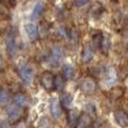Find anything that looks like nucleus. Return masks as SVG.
Instances as JSON below:
<instances>
[{
	"mask_svg": "<svg viewBox=\"0 0 128 128\" xmlns=\"http://www.w3.org/2000/svg\"><path fill=\"white\" fill-rule=\"evenodd\" d=\"M116 81V72L114 68H109L106 73V79H104V82H106L108 86H111L114 82Z\"/></svg>",
	"mask_w": 128,
	"mask_h": 128,
	"instance_id": "obj_19",
	"label": "nucleus"
},
{
	"mask_svg": "<svg viewBox=\"0 0 128 128\" xmlns=\"http://www.w3.org/2000/svg\"><path fill=\"white\" fill-rule=\"evenodd\" d=\"M86 114H88L91 118L96 116V107L93 104H88L86 107Z\"/></svg>",
	"mask_w": 128,
	"mask_h": 128,
	"instance_id": "obj_21",
	"label": "nucleus"
},
{
	"mask_svg": "<svg viewBox=\"0 0 128 128\" xmlns=\"http://www.w3.org/2000/svg\"><path fill=\"white\" fill-rule=\"evenodd\" d=\"M79 112L74 109H70L66 114V122H68V127H75L78 124V120H79Z\"/></svg>",
	"mask_w": 128,
	"mask_h": 128,
	"instance_id": "obj_7",
	"label": "nucleus"
},
{
	"mask_svg": "<svg viewBox=\"0 0 128 128\" xmlns=\"http://www.w3.org/2000/svg\"><path fill=\"white\" fill-rule=\"evenodd\" d=\"M18 75L25 84H29L33 79V70L27 64H22L18 68Z\"/></svg>",
	"mask_w": 128,
	"mask_h": 128,
	"instance_id": "obj_2",
	"label": "nucleus"
},
{
	"mask_svg": "<svg viewBox=\"0 0 128 128\" xmlns=\"http://www.w3.org/2000/svg\"><path fill=\"white\" fill-rule=\"evenodd\" d=\"M64 56V52L63 48L60 46V45H55L53 46V48L51 50V58L54 63H58L61 62V60Z\"/></svg>",
	"mask_w": 128,
	"mask_h": 128,
	"instance_id": "obj_10",
	"label": "nucleus"
},
{
	"mask_svg": "<svg viewBox=\"0 0 128 128\" xmlns=\"http://www.w3.org/2000/svg\"><path fill=\"white\" fill-rule=\"evenodd\" d=\"M6 45H7V52H8L9 56H14L16 53V50H17V45H16L15 36H14L12 34H10V35L7 37Z\"/></svg>",
	"mask_w": 128,
	"mask_h": 128,
	"instance_id": "obj_11",
	"label": "nucleus"
},
{
	"mask_svg": "<svg viewBox=\"0 0 128 128\" xmlns=\"http://www.w3.org/2000/svg\"><path fill=\"white\" fill-rule=\"evenodd\" d=\"M2 68H4V61H2V58H0V70H1Z\"/></svg>",
	"mask_w": 128,
	"mask_h": 128,
	"instance_id": "obj_25",
	"label": "nucleus"
},
{
	"mask_svg": "<svg viewBox=\"0 0 128 128\" xmlns=\"http://www.w3.org/2000/svg\"><path fill=\"white\" fill-rule=\"evenodd\" d=\"M102 34H96V35L92 36V44L94 47H99L100 46V42H101V38H102Z\"/></svg>",
	"mask_w": 128,
	"mask_h": 128,
	"instance_id": "obj_22",
	"label": "nucleus"
},
{
	"mask_svg": "<svg viewBox=\"0 0 128 128\" xmlns=\"http://www.w3.org/2000/svg\"><path fill=\"white\" fill-rule=\"evenodd\" d=\"M14 104L19 106V107H22V108H26V107H28V104H29V99L26 94L19 92V93H16V94L14 96Z\"/></svg>",
	"mask_w": 128,
	"mask_h": 128,
	"instance_id": "obj_8",
	"label": "nucleus"
},
{
	"mask_svg": "<svg viewBox=\"0 0 128 128\" xmlns=\"http://www.w3.org/2000/svg\"><path fill=\"white\" fill-rule=\"evenodd\" d=\"M15 128H26V125H25L24 122H18L15 126Z\"/></svg>",
	"mask_w": 128,
	"mask_h": 128,
	"instance_id": "obj_24",
	"label": "nucleus"
},
{
	"mask_svg": "<svg viewBox=\"0 0 128 128\" xmlns=\"http://www.w3.org/2000/svg\"><path fill=\"white\" fill-rule=\"evenodd\" d=\"M72 101H73L72 94H71V93H64L62 97H61L60 104L64 108H70L71 104H72Z\"/></svg>",
	"mask_w": 128,
	"mask_h": 128,
	"instance_id": "obj_17",
	"label": "nucleus"
},
{
	"mask_svg": "<svg viewBox=\"0 0 128 128\" xmlns=\"http://www.w3.org/2000/svg\"><path fill=\"white\" fill-rule=\"evenodd\" d=\"M90 124H91V117L88 114L84 112V114H82V115H80L76 127L78 128H89Z\"/></svg>",
	"mask_w": 128,
	"mask_h": 128,
	"instance_id": "obj_12",
	"label": "nucleus"
},
{
	"mask_svg": "<svg viewBox=\"0 0 128 128\" xmlns=\"http://www.w3.org/2000/svg\"><path fill=\"white\" fill-rule=\"evenodd\" d=\"M81 58H82V61H83L84 63H88V62H90V61L92 60V58H93V50L91 48V46L86 45V46L83 47V50H82V54H81Z\"/></svg>",
	"mask_w": 128,
	"mask_h": 128,
	"instance_id": "obj_14",
	"label": "nucleus"
},
{
	"mask_svg": "<svg viewBox=\"0 0 128 128\" xmlns=\"http://www.w3.org/2000/svg\"><path fill=\"white\" fill-rule=\"evenodd\" d=\"M127 51H128V45H127Z\"/></svg>",
	"mask_w": 128,
	"mask_h": 128,
	"instance_id": "obj_26",
	"label": "nucleus"
},
{
	"mask_svg": "<svg viewBox=\"0 0 128 128\" xmlns=\"http://www.w3.org/2000/svg\"><path fill=\"white\" fill-rule=\"evenodd\" d=\"M9 101V93L7 90L1 89L0 90V107H4L8 104Z\"/></svg>",
	"mask_w": 128,
	"mask_h": 128,
	"instance_id": "obj_20",
	"label": "nucleus"
},
{
	"mask_svg": "<svg viewBox=\"0 0 128 128\" xmlns=\"http://www.w3.org/2000/svg\"><path fill=\"white\" fill-rule=\"evenodd\" d=\"M25 32H26L27 36L29 37V40H36L40 36V33H38V28L34 22H27L25 25Z\"/></svg>",
	"mask_w": 128,
	"mask_h": 128,
	"instance_id": "obj_5",
	"label": "nucleus"
},
{
	"mask_svg": "<svg viewBox=\"0 0 128 128\" xmlns=\"http://www.w3.org/2000/svg\"><path fill=\"white\" fill-rule=\"evenodd\" d=\"M99 48L101 50L102 53H104V54L108 53L109 48H110V40H109V37H107V36H104V35L102 36Z\"/></svg>",
	"mask_w": 128,
	"mask_h": 128,
	"instance_id": "obj_18",
	"label": "nucleus"
},
{
	"mask_svg": "<svg viewBox=\"0 0 128 128\" xmlns=\"http://www.w3.org/2000/svg\"><path fill=\"white\" fill-rule=\"evenodd\" d=\"M40 84L45 90H52L54 88V75L50 71H45L40 75Z\"/></svg>",
	"mask_w": 128,
	"mask_h": 128,
	"instance_id": "obj_3",
	"label": "nucleus"
},
{
	"mask_svg": "<svg viewBox=\"0 0 128 128\" xmlns=\"http://www.w3.org/2000/svg\"><path fill=\"white\" fill-rule=\"evenodd\" d=\"M22 108L17 104H12L7 108V115H8V119L11 122H18L22 117Z\"/></svg>",
	"mask_w": 128,
	"mask_h": 128,
	"instance_id": "obj_1",
	"label": "nucleus"
},
{
	"mask_svg": "<svg viewBox=\"0 0 128 128\" xmlns=\"http://www.w3.org/2000/svg\"><path fill=\"white\" fill-rule=\"evenodd\" d=\"M66 80L63 78V75H56L54 76V88L58 91H63L65 88Z\"/></svg>",
	"mask_w": 128,
	"mask_h": 128,
	"instance_id": "obj_16",
	"label": "nucleus"
},
{
	"mask_svg": "<svg viewBox=\"0 0 128 128\" xmlns=\"http://www.w3.org/2000/svg\"><path fill=\"white\" fill-rule=\"evenodd\" d=\"M88 1L89 0H74V4L78 7H82L86 4H88Z\"/></svg>",
	"mask_w": 128,
	"mask_h": 128,
	"instance_id": "obj_23",
	"label": "nucleus"
},
{
	"mask_svg": "<svg viewBox=\"0 0 128 128\" xmlns=\"http://www.w3.org/2000/svg\"><path fill=\"white\" fill-rule=\"evenodd\" d=\"M115 120L122 127L128 126V115L124 110H122V109L115 111Z\"/></svg>",
	"mask_w": 128,
	"mask_h": 128,
	"instance_id": "obj_6",
	"label": "nucleus"
},
{
	"mask_svg": "<svg viewBox=\"0 0 128 128\" xmlns=\"http://www.w3.org/2000/svg\"><path fill=\"white\" fill-rule=\"evenodd\" d=\"M44 9H45V4L44 2L42 1H38L37 4L34 6V9H33V12H32V19H37L42 16V14L44 12Z\"/></svg>",
	"mask_w": 128,
	"mask_h": 128,
	"instance_id": "obj_13",
	"label": "nucleus"
},
{
	"mask_svg": "<svg viewBox=\"0 0 128 128\" xmlns=\"http://www.w3.org/2000/svg\"><path fill=\"white\" fill-rule=\"evenodd\" d=\"M81 89L84 93L91 94V93H93L96 91V89H97V83H96V81L93 79H91V78H86L81 83Z\"/></svg>",
	"mask_w": 128,
	"mask_h": 128,
	"instance_id": "obj_4",
	"label": "nucleus"
},
{
	"mask_svg": "<svg viewBox=\"0 0 128 128\" xmlns=\"http://www.w3.org/2000/svg\"><path fill=\"white\" fill-rule=\"evenodd\" d=\"M62 75L65 80H71L74 76V68L70 64H64L62 68Z\"/></svg>",
	"mask_w": 128,
	"mask_h": 128,
	"instance_id": "obj_15",
	"label": "nucleus"
},
{
	"mask_svg": "<svg viewBox=\"0 0 128 128\" xmlns=\"http://www.w3.org/2000/svg\"><path fill=\"white\" fill-rule=\"evenodd\" d=\"M50 109H51V114L54 118H58L62 114V106H61L60 101L58 99H52L50 102Z\"/></svg>",
	"mask_w": 128,
	"mask_h": 128,
	"instance_id": "obj_9",
	"label": "nucleus"
}]
</instances>
